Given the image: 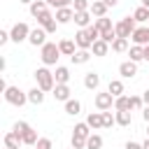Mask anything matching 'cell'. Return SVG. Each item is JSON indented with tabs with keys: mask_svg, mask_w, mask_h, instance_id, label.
Listing matches in <instances>:
<instances>
[{
	"mask_svg": "<svg viewBox=\"0 0 149 149\" xmlns=\"http://www.w3.org/2000/svg\"><path fill=\"white\" fill-rule=\"evenodd\" d=\"M14 133H19V135H21V140H23V144H28V147H35V144H37V140H40V137H37V133H35L26 121H16V123H14Z\"/></svg>",
	"mask_w": 149,
	"mask_h": 149,
	"instance_id": "6da1fadb",
	"label": "cell"
},
{
	"mask_svg": "<svg viewBox=\"0 0 149 149\" xmlns=\"http://www.w3.org/2000/svg\"><path fill=\"white\" fill-rule=\"evenodd\" d=\"M72 135H77V137H84V140H88V135H91V126L88 123H77L74 126V133Z\"/></svg>",
	"mask_w": 149,
	"mask_h": 149,
	"instance_id": "f546056e",
	"label": "cell"
},
{
	"mask_svg": "<svg viewBox=\"0 0 149 149\" xmlns=\"http://www.w3.org/2000/svg\"><path fill=\"white\" fill-rule=\"evenodd\" d=\"M116 123V116L112 112H102V128H112Z\"/></svg>",
	"mask_w": 149,
	"mask_h": 149,
	"instance_id": "d590c367",
	"label": "cell"
},
{
	"mask_svg": "<svg viewBox=\"0 0 149 149\" xmlns=\"http://www.w3.org/2000/svg\"><path fill=\"white\" fill-rule=\"evenodd\" d=\"M5 149H9V147H5Z\"/></svg>",
	"mask_w": 149,
	"mask_h": 149,
	"instance_id": "6f0895ef",
	"label": "cell"
},
{
	"mask_svg": "<svg viewBox=\"0 0 149 149\" xmlns=\"http://www.w3.org/2000/svg\"><path fill=\"white\" fill-rule=\"evenodd\" d=\"M86 149H102V137L100 135H88V140H86Z\"/></svg>",
	"mask_w": 149,
	"mask_h": 149,
	"instance_id": "4dcf8cb0",
	"label": "cell"
},
{
	"mask_svg": "<svg viewBox=\"0 0 149 149\" xmlns=\"http://www.w3.org/2000/svg\"><path fill=\"white\" fill-rule=\"evenodd\" d=\"M114 107H116V112H130V98L128 95H119L114 100Z\"/></svg>",
	"mask_w": 149,
	"mask_h": 149,
	"instance_id": "d4e9b609",
	"label": "cell"
},
{
	"mask_svg": "<svg viewBox=\"0 0 149 149\" xmlns=\"http://www.w3.org/2000/svg\"><path fill=\"white\" fill-rule=\"evenodd\" d=\"M44 37H47V30H44V28H33V30H30L28 42H30L33 47H44V44H47V40H44Z\"/></svg>",
	"mask_w": 149,
	"mask_h": 149,
	"instance_id": "9c48e42d",
	"label": "cell"
},
{
	"mask_svg": "<svg viewBox=\"0 0 149 149\" xmlns=\"http://www.w3.org/2000/svg\"><path fill=\"white\" fill-rule=\"evenodd\" d=\"M114 116H116V123L119 126H130V121H133L130 119V112H116Z\"/></svg>",
	"mask_w": 149,
	"mask_h": 149,
	"instance_id": "e575fe53",
	"label": "cell"
},
{
	"mask_svg": "<svg viewBox=\"0 0 149 149\" xmlns=\"http://www.w3.org/2000/svg\"><path fill=\"white\" fill-rule=\"evenodd\" d=\"M74 44H77L79 49H86V51L93 47V42H91V37H88L86 30H77V35H74Z\"/></svg>",
	"mask_w": 149,
	"mask_h": 149,
	"instance_id": "8fae6325",
	"label": "cell"
},
{
	"mask_svg": "<svg viewBox=\"0 0 149 149\" xmlns=\"http://www.w3.org/2000/svg\"><path fill=\"white\" fill-rule=\"evenodd\" d=\"M44 2H47L49 7H56V9H58V0H44Z\"/></svg>",
	"mask_w": 149,
	"mask_h": 149,
	"instance_id": "7dc6e473",
	"label": "cell"
},
{
	"mask_svg": "<svg viewBox=\"0 0 149 149\" xmlns=\"http://www.w3.org/2000/svg\"><path fill=\"white\" fill-rule=\"evenodd\" d=\"M54 98L68 102V100H70V88H68V84H56V88H54Z\"/></svg>",
	"mask_w": 149,
	"mask_h": 149,
	"instance_id": "ac0fdd59",
	"label": "cell"
},
{
	"mask_svg": "<svg viewBox=\"0 0 149 149\" xmlns=\"http://www.w3.org/2000/svg\"><path fill=\"white\" fill-rule=\"evenodd\" d=\"M72 9H74V12H88V9H91V2H88V0H74V2H72Z\"/></svg>",
	"mask_w": 149,
	"mask_h": 149,
	"instance_id": "8d00e7d4",
	"label": "cell"
},
{
	"mask_svg": "<svg viewBox=\"0 0 149 149\" xmlns=\"http://www.w3.org/2000/svg\"><path fill=\"white\" fill-rule=\"evenodd\" d=\"M35 147H37V149H51V140H49V137H40Z\"/></svg>",
	"mask_w": 149,
	"mask_h": 149,
	"instance_id": "b9f144b4",
	"label": "cell"
},
{
	"mask_svg": "<svg viewBox=\"0 0 149 149\" xmlns=\"http://www.w3.org/2000/svg\"><path fill=\"white\" fill-rule=\"evenodd\" d=\"M119 74H121V77H126V79L135 77V74H137V63H133V61L121 63V65H119Z\"/></svg>",
	"mask_w": 149,
	"mask_h": 149,
	"instance_id": "7c38bea8",
	"label": "cell"
},
{
	"mask_svg": "<svg viewBox=\"0 0 149 149\" xmlns=\"http://www.w3.org/2000/svg\"><path fill=\"white\" fill-rule=\"evenodd\" d=\"M54 79H56V84H68L70 81V70L63 68V65H58L56 72H54Z\"/></svg>",
	"mask_w": 149,
	"mask_h": 149,
	"instance_id": "ffe728a7",
	"label": "cell"
},
{
	"mask_svg": "<svg viewBox=\"0 0 149 149\" xmlns=\"http://www.w3.org/2000/svg\"><path fill=\"white\" fill-rule=\"evenodd\" d=\"M142 7H147V9H149V0H142Z\"/></svg>",
	"mask_w": 149,
	"mask_h": 149,
	"instance_id": "f5cc1de1",
	"label": "cell"
},
{
	"mask_svg": "<svg viewBox=\"0 0 149 149\" xmlns=\"http://www.w3.org/2000/svg\"><path fill=\"white\" fill-rule=\"evenodd\" d=\"M19 2H33V0H19Z\"/></svg>",
	"mask_w": 149,
	"mask_h": 149,
	"instance_id": "db71d44e",
	"label": "cell"
},
{
	"mask_svg": "<svg viewBox=\"0 0 149 149\" xmlns=\"http://www.w3.org/2000/svg\"><path fill=\"white\" fill-rule=\"evenodd\" d=\"M130 37H133L135 44L147 47V44H149V28H147V26H140V28H135V33H133Z\"/></svg>",
	"mask_w": 149,
	"mask_h": 149,
	"instance_id": "30bf717a",
	"label": "cell"
},
{
	"mask_svg": "<svg viewBox=\"0 0 149 149\" xmlns=\"http://www.w3.org/2000/svg\"><path fill=\"white\" fill-rule=\"evenodd\" d=\"M112 49H114L116 54H123V51L128 49V40H126V37H116V40L112 42Z\"/></svg>",
	"mask_w": 149,
	"mask_h": 149,
	"instance_id": "836d02e7",
	"label": "cell"
},
{
	"mask_svg": "<svg viewBox=\"0 0 149 149\" xmlns=\"http://www.w3.org/2000/svg\"><path fill=\"white\" fill-rule=\"evenodd\" d=\"M84 30L88 33V37H91V42H98V40H100V30L95 28V23H91V26H88V28H84Z\"/></svg>",
	"mask_w": 149,
	"mask_h": 149,
	"instance_id": "74e56055",
	"label": "cell"
},
{
	"mask_svg": "<svg viewBox=\"0 0 149 149\" xmlns=\"http://www.w3.org/2000/svg\"><path fill=\"white\" fill-rule=\"evenodd\" d=\"M93 54L95 56H107V51H109V44L105 42V40H98V42H93Z\"/></svg>",
	"mask_w": 149,
	"mask_h": 149,
	"instance_id": "4316f807",
	"label": "cell"
},
{
	"mask_svg": "<svg viewBox=\"0 0 149 149\" xmlns=\"http://www.w3.org/2000/svg\"><path fill=\"white\" fill-rule=\"evenodd\" d=\"M142 100H144V105H149V88L144 91V95H142Z\"/></svg>",
	"mask_w": 149,
	"mask_h": 149,
	"instance_id": "c3c4849f",
	"label": "cell"
},
{
	"mask_svg": "<svg viewBox=\"0 0 149 149\" xmlns=\"http://www.w3.org/2000/svg\"><path fill=\"white\" fill-rule=\"evenodd\" d=\"M128 56H130V61H133V63H140V61H144V47H140V44H133V47H130V51H128Z\"/></svg>",
	"mask_w": 149,
	"mask_h": 149,
	"instance_id": "7402d4cb",
	"label": "cell"
},
{
	"mask_svg": "<svg viewBox=\"0 0 149 149\" xmlns=\"http://www.w3.org/2000/svg\"><path fill=\"white\" fill-rule=\"evenodd\" d=\"M37 23H40L47 33H56V23H58V21H56V16H54L51 12H44V14L37 19Z\"/></svg>",
	"mask_w": 149,
	"mask_h": 149,
	"instance_id": "ba28073f",
	"label": "cell"
},
{
	"mask_svg": "<svg viewBox=\"0 0 149 149\" xmlns=\"http://www.w3.org/2000/svg\"><path fill=\"white\" fill-rule=\"evenodd\" d=\"M33 149H37V147H33Z\"/></svg>",
	"mask_w": 149,
	"mask_h": 149,
	"instance_id": "9f6ffc18",
	"label": "cell"
},
{
	"mask_svg": "<svg viewBox=\"0 0 149 149\" xmlns=\"http://www.w3.org/2000/svg\"><path fill=\"white\" fill-rule=\"evenodd\" d=\"M142 149H149V137H147V140L142 142Z\"/></svg>",
	"mask_w": 149,
	"mask_h": 149,
	"instance_id": "816d5d0a",
	"label": "cell"
},
{
	"mask_svg": "<svg viewBox=\"0 0 149 149\" xmlns=\"http://www.w3.org/2000/svg\"><path fill=\"white\" fill-rule=\"evenodd\" d=\"M147 137H149V128H147Z\"/></svg>",
	"mask_w": 149,
	"mask_h": 149,
	"instance_id": "11a10c76",
	"label": "cell"
},
{
	"mask_svg": "<svg viewBox=\"0 0 149 149\" xmlns=\"http://www.w3.org/2000/svg\"><path fill=\"white\" fill-rule=\"evenodd\" d=\"M102 2H105V5H107V7H114V5H116V2H119V0H102Z\"/></svg>",
	"mask_w": 149,
	"mask_h": 149,
	"instance_id": "681fc988",
	"label": "cell"
},
{
	"mask_svg": "<svg viewBox=\"0 0 149 149\" xmlns=\"http://www.w3.org/2000/svg\"><path fill=\"white\" fill-rule=\"evenodd\" d=\"M95 28H98L100 33H105V30H114V26H112V21H109L107 16H102V19H95Z\"/></svg>",
	"mask_w": 149,
	"mask_h": 149,
	"instance_id": "d6a6232c",
	"label": "cell"
},
{
	"mask_svg": "<svg viewBox=\"0 0 149 149\" xmlns=\"http://www.w3.org/2000/svg\"><path fill=\"white\" fill-rule=\"evenodd\" d=\"M74 19V9L72 7H61V9H56V21L58 23H68V21H72Z\"/></svg>",
	"mask_w": 149,
	"mask_h": 149,
	"instance_id": "4fadbf2b",
	"label": "cell"
},
{
	"mask_svg": "<svg viewBox=\"0 0 149 149\" xmlns=\"http://www.w3.org/2000/svg\"><path fill=\"white\" fill-rule=\"evenodd\" d=\"M100 40H105L107 44H112V42L116 40V30H105V33H100Z\"/></svg>",
	"mask_w": 149,
	"mask_h": 149,
	"instance_id": "f35d334b",
	"label": "cell"
},
{
	"mask_svg": "<svg viewBox=\"0 0 149 149\" xmlns=\"http://www.w3.org/2000/svg\"><path fill=\"white\" fill-rule=\"evenodd\" d=\"M47 7H49V5H47L44 0H33V2H30V14H33L35 19H40L44 12H49Z\"/></svg>",
	"mask_w": 149,
	"mask_h": 149,
	"instance_id": "9a60e30c",
	"label": "cell"
},
{
	"mask_svg": "<svg viewBox=\"0 0 149 149\" xmlns=\"http://www.w3.org/2000/svg\"><path fill=\"white\" fill-rule=\"evenodd\" d=\"M107 91H109L114 98L123 95V81H121V79H112V81H109V86H107Z\"/></svg>",
	"mask_w": 149,
	"mask_h": 149,
	"instance_id": "cb8c5ba5",
	"label": "cell"
},
{
	"mask_svg": "<svg viewBox=\"0 0 149 149\" xmlns=\"http://www.w3.org/2000/svg\"><path fill=\"white\" fill-rule=\"evenodd\" d=\"M70 58H72V63H74V65H81V63H86V61L91 58V54H88L86 49H77V51H74V56H70Z\"/></svg>",
	"mask_w": 149,
	"mask_h": 149,
	"instance_id": "83f0119b",
	"label": "cell"
},
{
	"mask_svg": "<svg viewBox=\"0 0 149 149\" xmlns=\"http://www.w3.org/2000/svg\"><path fill=\"white\" fill-rule=\"evenodd\" d=\"M74 23L84 30L91 26V12H74Z\"/></svg>",
	"mask_w": 149,
	"mask_h": 149,
	"instance_id": "e0dca14e",
	"label": "cell"
},
{
	"mask_svg": "<svg viewBox=\"0 0 149 149\" xmlns=\"http://www.w3.org/2000/svg\"><path fill=\"white\" fill-rule=\"evenodd\" d=\"M133 19H135V21H140V23H144V21H149V9L140 5V7H137V9L133 12Z\"/></svg>",
	"mask_w": 149,
	"mask_h": 149,
	"instance_id": "1f68e13d",
	"label": "cell"
},
{
	"mask_svg": "<svg viewBox=\"0 0 149 149\" xmlns=\"http://www.w3.org/2000/svg\"><path fill=\"white\" fill-rule=\"evenodd\" d=\"M28 102H33V105H42V102H44V91H42L40 86L30 88V91H28Z\"/></svg>",
	"mask_w": 149,
	"mask_h": 149,
	"instance_id": "d6986e66",
	"label": "cell"
},
{
	"mask_svg": "<svg viewBox=\"0 0 149 149\" xmlns=\"http://www.w3.org/2000/svg\"><path fill=\"white\" fill-rule=\"evenodd\" d=\"M5 100H7L9 105L21 107V105L28 102V93H23L19 86H7V88H5Z\"/></svg>",
	"mask_w": 149,
	"mask_h": 149,
	"instance_id": "3957f363",
	"label": "cell"
},
{
	"mask_svg": "<svg viewBox=\"0 0 149 149\" xmlns=\"http://www.w3.org/2000/svg\"><path fill=\"white\" fill-rule=\"evenodd\" d=\"M142 116H144V121H147V123H149V105H147V107H144V109H142Z\"/></svg>",
	"mask_w": 149,
	"mask_h": 149,
	"instance_id": "bcb514c9",
	"label": "cell"
},
{
	"mask_svg": "<svg viewBox=\"0 0 149 149\" xmlns=\"http://www.w3.org/2000/svg\"><path fill=\"white\" fill-rule=\"evenodd\" d=\"M65 112H68L70 116H77V114L81 112V102H79V100H74V98H70V100L65 102Z\"/></svg>",
	"mask_w": 149,
	"mask_h": 149,
	"instance_id": "484cf974",
	"label": "cell"
},
{
	"mask_svg": "<svg viewBox=\"0 0 149 149\" xmlns=\"http://www.w3.org/2000/svg\"><path fill=\"white\" fill-rule=\"evenodd\" d=\"M21 144H23V140H21V135H19V133L9 130V133L5 135V147H9V149H19Z\"/></svg>",
	"mask_w": 149,
	"mask_h": 149,
	"instance_id": "5bb4252c",
	"label": "cell"
},
{
	"mask_svg": "<svg viewBox=\"0 0 149 149\" xmlns=\"http://www.w3.org/2000/svg\"><path fill=\"white\" fill-rule=\"evenodd\" d=\"M126 149H142V144H137V142H126Z\"/></svg>",
	"mask_w": 149,
	"mask_h": 149,
	"instance_id": "ee69618b",
	"label": "cell"
},
{
	"mask_svg": "<svg viewBox=\"0 0 149 149\" xmlns=\"http://www.w3.org/2000/svg\"><path fill=\"white\" fill-rule=\"evenodd\" d=\"M7 40H12V37H9V33L0 30V44H7Z\"/></svg>",
	"mask_w": 149,
	"mask_h": 149,
	"instance_id": "7bdbcfd3",
	"label": "cell"
},
{
	"mask_svg": "<svg viewBox=\"0 0 149 149\" xmlns=\"http://www.w3.org/2000/svg\"><path fill=\"white\" fill-rule=\"evenodd\" d=\"M114 100H116V98H114L109 91H107V93H98V95H95V107H98L100 112H107V109L114 105Z\"/></svg>",
	"mask_w": 149,
	"mask_h": 149,
	"instance_id": "52a82bcc",
	"label": "cell"
},
{
	"mask_svg": "<svg viewBox=\"0 0 149 149\" xmlns=\"http://www.w3.org/2000/svg\"><path fill=\"white\" fill-rule=\"evenodd\" d=\"M58 56H61V49H58V44H54V42H47V44L42 47V63H44V65H56Z\"/></svg>",
	"mask_w": 149,
	"mask_h": 149,
	"instance_id": "5b68a950",
	"label": "cell"
},
{
	"mask_svg": "<svg viewBox=\"0 0 149 149\" xmlns=\"http://www.w3.org/2000/svg\"><path fill=\"white\" fill-rule=\"evenodd\" d=\"M114 30H116V37H130L133 33H135V19L133 16H123L116 26H114Z\"/></svg>",
	"mask_w": 149,
	"mask_h": 149,
	"instance_id": "277c9868",
	"label": "cell"
},
{
	"mask_svg": "<svg viewBox=\"0 0 149 149\" xmlns=\"http://www.w3.org/2000/svg\"><path fill=\"white\" fill-rule=\"evenodd\" d=\"M74 47H77V44H74L72 40H61V42H58V49H61V54H65V56H74V51H77Z\"/></svg>",
	"mask_w": 149,
	"mask_h": 149,
	"instance_id": "44dd1931",
	"label": "cell"
},
{
	"mask_svg": "<svg viewBox=\"0 0 149 149\" xmlns=\"http://www.w3.org/2000/svg\"><path fill=\"white\" fill-rule=\"evenodd\" d=\"M144 61H149V44L144 47Z\"/></svg>",
	"mask_w": 149,
	"mask_h": 149,
	"instance_id": "f907efd6",
	"label": "cell"
},
{
	"mask_svg": "<svg viewBox=\"0 0 149 149\" xmlns=\"http://www.w3.org/2000/svg\"><path fill=\"white\" fill-rule=\"evenodd\" d=\"M98 84H100V77H98L95 72H86V77H84V86H86V88H98Z\"/></svg>",
	"mask_w": 149,
	"mask_h": 149,
	"instance_id": "f1b7e54d",
	"label": "cell"
},
{
	"mask_svg": "<svg viewBox=\"0 0 149 149\" xmlns=\"http://www.w3.org/2000/svg\"><path fill=\"white\" fill-rule=\"evenodd\" d=\"M142 102H144V100H142L140 95H130V109H140Z\"/></svg>",
	"mask_w": 149,
	"mask_h": 149,
	"instance_id": "60d3db41",
	"label": "cell"
},
{
	"mask_svg": "<svg viewBox=\"0 0 149 149\" xmlns=\"http://www.w3.org/2000/svg\"><path fill=\"white\" fill-rule=\"evenodd\" d=\"M9 37H12L16 44L23 42V40H28V37H30V28H28V23H23V21H21V23H14L12 30H9Z\"/></svg>",
	"mask_w": 149,
	"mask_h": 149,
	"instance_id": "8992f818",
	"label": "cell"
},
{
	"mask_svg": "<svg viewBox=\"0 0 149 149\" xmlns=\"http://www.w3.org/2000/svg\"><path fill=\"white\" fill-rule=\"evenodd\" d=\"M72 2H74V0H58V9H61V7H68V5H72Z\"/></svg>",
	"mask_w": 149,
	"mask_h": 149,
	"instance_id": "f6af8a7d",
	"label": "cell"
},
{
	"mask_svg": "<svg viewBox=\"0 0 149 149\" xmlns=\"http://www.w3.org/2000/svg\"><path fill=\"white\" fill-rule=\"evenodd\" d=\"M86 123H88L93 130L102 128V112H91V114H88V119H86Z\"/></svg>",
	"mask_w": 149,
	"mask_h": 149,
	"instance_id": "603a6c76",
	"label": "cell"
},
{
	"mask_svg": "<svg viewBox=\"0 0 149 149\" xmlns=\"http://www.w3.org/2000/svg\"><path fill=\"white\" fill-rule=\"evenodd\" d=\"M84 147H86V140H84V137L72 135V149H84Z\"/></svg>",
	"mask_w": 149,
	"mask_h": 149,
	"instance_id": "ab89813d",
	"label": "cell"
},
{
	"mask_svg": "<svg viewBox=\"0 0 149 149\" xmlns=\"http://www.w3.org/2000/svg\"><path fill=\"white\" fill-rule=\"evenodd\" d=\"M35 79H37V86H40L44 93L56 88V79H54V74H51L47 68H40V70H35Z\"/></svg>",
	"mask_w": 149,
	"mask_h": 149,
	"instance_id": "7a4b0ae2",
	"label": "cell"
},
{
	"mask_svg": "<svg viewBox=\"0 0 149 149\" xmlns=\"http://www.w3.org/2000/svg\"><path fill=\"white\" fill-rule=\"evenodd\" d=\"M88 12H91L93 16H98V19H102V16L107 14V5H105L102 0H93V2H91V9H88Z\"/></svg>",
	"mask_w": 149,
	"mask_h": 149,
	"instance_id": "2e32d148",
	"label": "cell"
}]
</instances>
